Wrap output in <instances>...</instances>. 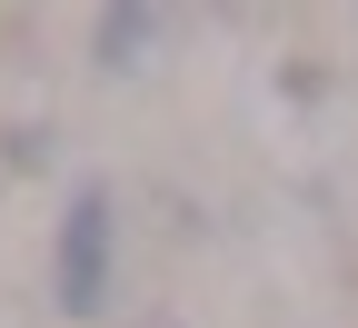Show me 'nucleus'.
I'll return each mask as SVG.
<instances>
[{"instance_id": "f257e3e1", "label": "nucleus", "mask_w": 358, "mask_h": 328, "mask_svg": "<svg viewBox=\"0 0 358 328\" xmlns=\"http://www.w3.org/2000/svg\"><path fill=\"white\" fill-rule=\"evenodd\" d=\"M100 278H110V209L80 199L70 229H60V299L70 308H100Z\"/></svg>"}]
</instances>
